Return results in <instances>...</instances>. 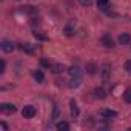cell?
<instances>
[{
  "label": "cell",
  "mask_w": 131,
  "mask_h": 131,
  "mask_svg": "<svg viewBox=\"0 0 131 131\" xmlns=\"http://www.w3.org/2000/svg\"><path fill=\"white\" fill-rule=\"evenodd\" d=\"M22 116H23L25 119H32V117L36 116V108H34L32 105H26V106L22 110Z\"/></svg>",
  "instance_id": "cell-1"
},
{
  "label": "cell",
  "mask_w": 131,
  "mask_h": 131,
  "mask_svg": "<svg viewBox=\"0 0 131 131\" xmlns=\"http://www.w3.org/2000/svg\"><path fill=\"white\" fill-rule=\"evenodd\" d=\"M0 111H2L3 114H13L16 111V106L13 103H2L0 105Z\"/></svg>",
  "instance_id": "cell-2"
},
{
  "label": "cell",
  "mask_w": 131,
  "mask_h": 131,
  "mask_svg": "<svg viewBox=\"0 0 131 131\" xmlns=\"http://www.w3.org/2000/svg\"><path fill=\"white\" fill-rule=\"evenodd\" d=\"M0 48H2L3 52H13V51H14V45H13V42H8V40H3L2 43H0Z\"/></svg>",
  "instance_id": "cell-3"
},
{
  "label": "cell",
  "mask_w": 131,
  "mask_h": 131,
  "mask_svg": "<svg viewBox=\"0 0 131 131\" xmlns=\"http://www.w3.org/2000/svg\"><path fill=\"white\" fill-rule=\"evenodd\" d=\"M100 43H102L103 46H106V48H113V46H114V40H113L110 36H103V37L100 39Z\"/></svg>",
  "instance_id": "cell-4"
},
{
  "label": "cell",
  "mask_w": 131,
  "mask_h": 131,
  "mask_svg": "<svg viewBox=\"0 0 131 131\" xmlns=\"http://www.w3.org/2000/svg\"><path fill=\"white\" fill-rule=\"evenodd\" d=\"M100 116H102L103 119H113V117L117 116V113H116L114 110H102V111H100Z\"/></svg>",
  "instance_id": "cell-5"
},
{
  "label": "cell",
  "mask_w": 131,
  "mask_h": 131,
  "mask_svg": "<svg viewBox=\"0 0 131 131\" xmlns=\"http://www.w3.org/2000/svg\"><path fill=\"white\" fill-rule=\"evenodd\" d=\"M110 73H111L110 65L105 63V65H103V68H102V77H103V80H108V79H110Z\"/></svg>",
  "instance_id": "cell-6"
},
{
  "label": "cell",
  "mask_w": 131,
  "mask_h": 131,
  "mask_svg": "<svg viewBox=\"0 0 131 131\" xmlns=\"http://www.w3.org/2000/svg\"><path fill=\"white\" fill-rule=\"evenodd\" d=\"M56 128H57L59 131H68V129H70V125H68L67 122L60 120V122H57V123H56Z\"/></svg>",
  "instance_id": "cell-7"
},
{
  "label": "cell",
  "mask_w": 131,
  "mask_h": 131,
  "mask_svg": "<svg viewBox=\"0 0 131 131\" xmlns=\"http://www.w3.org/2000/svg\"><path fill=\"white\" fill-rule=\"evenodd\" d=\"M52 70V73L54 74H60V73H63V70H65V67H63V65H60V63H56V65H52V67H51Z\"/></svg>",
  "instance_id": "cell-8"
},
{
  "label": "cell",
  "mask_w": 131,
  "mask_h": 131,
  "mask_svg": "<svg viewBox=\"0 0 131 131\" xmlns=\"http://www.w3.org/2000/svg\"><path fill=\"white\" fill-rule=\"evenodd\" d=\"M119 43H120V45H128V43H129V36H128L126 32H125V34H120V36H119Z\"/></svg>",
  "instance_id": "cell-9"
},
{
  "label": "cell",
  "mask_w": 131,
  "mask_h": 131,
  "mask_svg": "<svg viewBox=\"0 0 131 131\" xmlns=\"http://www.w3.org/2000/svg\"><path fill=\"white\" fill-rule=\"evenodd\" d=\"M94 94H96V97H99V99H105V97H106V91H105L103 88H96V90H94Z\"/></svg>",
  "instance_id": "cell-10"
},
{
  "label": "cell",
  "mask_w": 131,
  "mask_h": 131,
  "mask_svg": "<svg viewBox=\"0 0 131 131\" xmlns=\"http://www.w3.org/2000/svg\"><path fill=\"white\" fill-rule=\"evenodd\" d=\"M70 105H71V114L76 117V116H79V106H77V103L74 102V100H71L70 102Z\"/></svg>",
  "instance_id": "cell-11"
},
{
  "label": "cell",
  "mask_w": 131,
  "mask_h": 131,
  "mask_svg": "<svg viewBox=\"0 0 131 131\" xmlns=\"http://www.w3.org/2000/svg\"><path fill=\"white\" fill-rule=\"evenodd\" d=\"M97 6L105 11V9L110 6V0H97Z\"/></svg>",
  "instance_id": "cell-12"
},
{
  "label": "cell",
  "mask_w": 131,
  "mask_h": 131,
  "mask_svg": "<svg viewBox=\"0 0 131 131\" xmlns=\"http://www.w3.org/2000/svg\"><path fill=\"white\" fill-rule=\"evenodd\" d=\"M86 71H88V74H96L97 73V67L94 63H86Z\"/></svg>",
  "instance_id": "cell-13"
},
{
  "label": "cell",
  "mask_w": 131,
  "mask_h": 131,
  "mask_svg": "<svg viewBox=\"0 0 131 131\" xmlns=\"http://www.w3.org/2000/svg\"><path fill=\"white\" fill-rule=\"evenodd\" d=\"M123 100L128 102V103H131V86L125 90V93H123Z\"/></svg>",
  "instance_id": "cell-14"
},
{
  "label": "cell",
  "mask_w": 131,
  "mask_h": 131,
  "mask_svg": "<svg viewBox=\"0 0 131 131\" xmlns=\"http://www.w3.org/2000/svg\"><path fill=\"white\" fill-rule=\"evenodd\" d=\"M68 71H70V74H71L73 77H79V73H80V70H79V67H76V65H74V67H71Z\"/></svg>",
  "instance_id": "cell-15"
},
{
  "label": "cell",
  "mask_w": 131,
  "mask_h": 131,
  "mask_svg": "<svg viewBox=\"0 0 131 131\" xmlns=\"http://www.w3.org/2000/svg\"><path fill=\"white\" fill-rule=\"evenodd\" d=\"M20 49L22 51H25V52H28V54H31L34 49H32V46L29 45V43H23V45H20Z\"/></svg>",
  "instance_id": "cell-16"
},
{
  "label": "cell",
  "mask_w": 131,
  "mask_h": 131,
  "mask_svg": "<svg viewBox=\"0 0 131 131\" xmlns=\"http://www.w3.org/2000/svg\"><path fill=\"white\" fill-rule=\"evenodd\" d=\"M34 79H36L37 82H40V83H42V82H43V79H45V76H43V73H42L40 70H37V71L34 73Z\"/></svg>",
  "instance_id": "cell-17"
},
{
  "label": "cell",
  "mask_w": 131,
  "mask_h": 131,
  "mask_svg": "<svg viewBox=\"0 0 131 131\" xmlns=\"http://www.w3.org/2000/svg\"><path fill=\"white\" fill-rule=\"evenodd\" d=\"M80 85V79L79 77H76V79H73L71 82H70V88H77Z\"/></svg>",
  "instance_id": "cell-18"
},
{
  "label": "cell",
  "mask_w": 131,
  "mask_h": 131,
  "mask_svg": "<svg viewBox=\"0 0 131 131\" xmlns=\"http://www.w3.org/2000/svg\"><path fill=\"white\" fill-rule=\"evenodd\" d=\"M65 34H67V36H68V37H71V36H73V34H74V28H73V26H70V25H68V26H67V28H65Z\"/></svg>",
  "instance_id": "cell-19"
},
{
  "label": "cell",
  "mask_w": 131,
  "mask_h": 131,
  "mask_svg": "<svg viewBox=\"0 0 131 131\" xmlns=\"http://www.w3.org/2000/svg\"><path fill=\"white\" fill-rule=\"evenodd\" d=\"M5 67H6L5 60H0V74H3V73H5Z\"/></svg>",
  "instance_id": "cell-20"
},
{
  "label": "cell",
  "mask_w": 131,
  "mask_h": 131,
  "mask_svg": "<svg viewBox=\"0 0 131 131\" xmlns=\"http://www.w3.org/2000/svg\"><path fill=\"white\" fill-rule=\"evenodd\" d=\"M125 70H126L128 73H131V59L125 62Z\"/></svg>",
  "instance_id": "cell-21"
},
{
  "label": "cell",
  "mask_w": 131,
  "mask_h": 131,
  "mask_svg": "<svg viewBox=\"0 0 131 131\" xmlns=\"http://www.w3.org/2000/svg\"><path fill=\"white\" fill-rule=\"evenodd\" d=\"M91 2H93V0H79V3H80V5H83V6H90V5H91Z\"/></svg>",
  "instance_id": "cell-22"
},
{
  "label": "cell",
  "mask_w": 131,
  "mask_h": 131,
  "mask_svg": "<svg viewBox=\"0 0 131 131\" xmlns=\"http://www.w3.org/2000/svg\"><path fill=\"white\" fill-rule=\"evenodd\" d=\"M34 37H36V39H39V40H45V39H46L45 36H42V34H40V32H37V31L34 32Z\"/></svg>",
  "instance_id": "cell-23"
},
{
  "label": "cell",
  "mask_w": 131,
  "mask_h": 131,
  "mask_svg": "<svg viewBox=\"0 0 131 131\" xmlns=\"http://www.w3.org/2000/svg\"><path fill=\"white\" fill-rule=\"evenodd\" d=\"M57 117H59V108L56 106L54 108V113H52V119H57Z\"/></svg>",
  "instance_id": "cell-24"
},
{
  "label": "cell",
  "mask_w": 131,
  "mask_h": 131,
  "mask_svg": "<svg viewBox=\"0 0 131 131\" xmlns=\"http://www.w3.org/2000/svg\"><path fill=\"white\" fill-rule=\"evenodd\" d=\"M42 65H43V67H49V62H46V60H42Z\"/></svg>",
  "instance_id": "cell-25"
},
{
  "label": "cell",
  "mask_w": 131,
  "mask_h": 131,
  "mask_svg": "<svg viewBox=\"0 0 131 131\" xmlns=\"http://www.w3.org/2000/svg\"><path fill=\"white\" fill-rule=\"evenodd\" d=\"M2 128H5V129H8V125H6L5 122H2Z\"/></svg>",
  "instance_id": "cell-26"
}]
</instances>
